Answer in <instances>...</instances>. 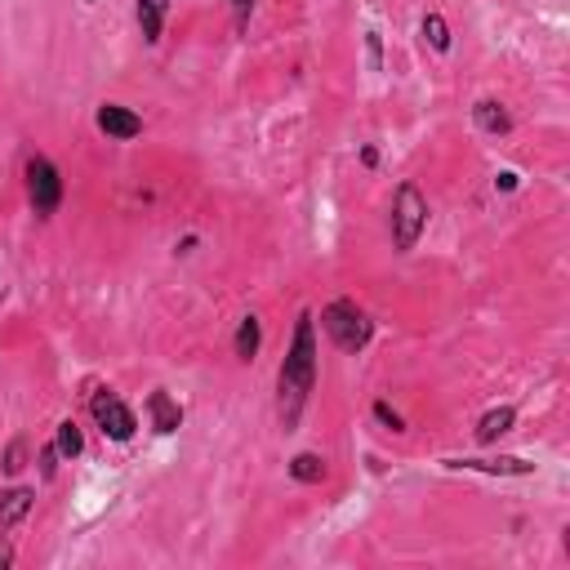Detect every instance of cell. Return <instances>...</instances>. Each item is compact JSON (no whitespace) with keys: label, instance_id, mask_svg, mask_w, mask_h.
Returning <instances> with one entry per match:
<instances>
[{"label":"cell","instance_id":"15","mask_svg":"<svg viewBox=\"0 0 570 570\" xmlns=\"http://www.w3.org/2000/svg\"><path fill=\"white\" fill-rule=\"evenodd\" d=\"M419 36H423V45H428L432 53H450V49H454V31H450V22H445L441 9H428V13H423Z\"/></svg>","mask_w":570,"mask_h":570},{"label":"cell","instance_id":"1","mask_svg":"<svg viewBox=\"0 0 570 570\" xmlns=\"http://www.w3.org/2000/svg\"><path fill=\"white\" fill-rule=\"evenodd\" d=\"M316 374H321V338H316V312H298L285 356L276 365V423L281 432H298L303 410L316 392Z\"/></svg>","mask_w":570,"mask_h":570},{"label":"cell","instance_id":"10","mask_svg":"<svg viewBox=\"0 0 570 570\" xmlns=\"http://www.w3.org/2000/svg\"><path fill=\"white\" fill-rule=\"evenodd\" d=\"M512 428H517V405H490V410L476 419V428H472V441L490 450V445H499V441H503Z\"/></svg>","mask_w":570,"mask_h":570},{"label":"cell","instance_id":"19","mask_svg":"<svg viewBox=\"0 0 570 570\" xmlns=\"http://www.w3.org/2000/svg\"><path fill=\"white\" fill-rule=\"evenodd\" d=\"M223 4H227V13H232V31H236V36H249V22H254L258 0H223Z\"/></svg>","mask_w":570,"mask_h":570},{"label":"cell","instance_id":"9","mask_svg":"<svg viewBox=\"0 0 570 570\" xmlns=\"http://www.w3.org/2000/svg\"><path fill=\"white\" fill-rule=\"evenodd\" d=\"M36 508V485H22V481H9L0 485V530H18Z\"/></svg>","mask_w":570,"mask_h":570},{"label":"cell","instance_id":"6","mask_svg":"<svg viewBox=\"0 0 570 570\" xmlns=\"http://www.w3.org/2000/svg\"><path fill=\"white\" fill-rule=\"evenodd\" d=\"M445 472H476V476H534V459L525 454H445Z\"/></svg>","mask_w":570,"mask_h":570},{"label":"cell","instance_id":"25","mask_svg":"<svg viewBox=\"0 0 570 570\" xmlns=\"http://www.w3.org/2000/svg\"><path fill=\"white\" fill-rule=\"evenodd\" d=\"M361 165H365V169H374V165H379V147H374V142H365V147H361Z\"/></svg>","mask_w":570,"mask_h":570},{"label":"cell","instance_id":"18","mask_svg":"<svg viewBox=\"0 0 570 570\" xmlns=\"http://www.w3.org/2000/svg\"><path fill=\"white\" fill-rule=\"evenodd\" d=\"M27 450H31V441L18 432V436H9L4 441V450H0V472L4 476H18L22 468H27Z\"/></svg>","mask_w":570,"mask_h":570},{"label":"cell","instance_id":"24","mask_svg":"<svg viewBox=\"0 0 570 570\" xmlns=\"http://www.w3.org/2000/svg\"><path fill=\"white\" fill-rule=\"evenodd\" d=\"M196 245H200V236H196V232H187L183 240H174V254H191Z\"/></svg>","mask_w":570,"mask_h":570},{"label":"cell","instance_id":"3","mask_svg":"<svg viewBox=\"0 0 570 570\" xmlns=\"http://www.w3.org/2000/svg\"><path fill=\"white\" fill-rule=\"evenodd\" d=\"M316 325H321V334H325L343 356H361V352L374 343V316H370L356 298H347V294L330 298V303L321 307Z\"/></svg>","mask_w":570,"mask_h":570},{"label":"cell","instance_id":"21","mask_svg":"<svg viewBox=\"0 0 570 570\" xmlns=\"http://www.w3.org/2000/svg\"><path fill=\"white\" fill-rule=\"evenodd\" d=\"M361 45H365V67H370V71H383V36L370 27V31L361 36Z\"/></svg>","mask_w":570,"mask_h":570},{"label":"cell","instance_id":"11","mask_svg":"<svg viewBox=\"0 0 570 570\" xmlns=\"http://www.w3.org/2000/svg\"><path fill=\"white\" fill-rule=\"evenodd\" d=\"M472 125H476L485 138H508L517 120H512V111H508L499 98H476V102H472Z\"/></svg>","mask_w":570,"mask_h":570},{"label":"cell","instance_id":"14","mask_svg":"<svg viewBox=\"0 0 570 570\" xmlns=\"http://www.w3.org/2000/svg\"><path fill=\"white\" fill-rule=\"evenodd\" d=\"M285 476H289L294 485H321V481L330 476V463H325V454H316V450H298V454L285 459Z\"/></svg>","mask_w":570,"mask_h":570},{"label":"cell","instance_id":"23","mask_svg":"<svg viewBox=\"0 0 570 570\" xmlns=\"http://www.w3.org/2000/svg\"><path fill=\"white\" fill-rule=\"evenodd\" d=\"M13 561H18V552L9 543V530H0V570H13Z\"/></svg>","mask_w":570,"mask_h":570},{"label":"cell","instance_id":"4","mask_svg":"<svg viewBox=\"0 0 570 570\" xmlns=\"http://www.w3.org/2000/svg\"><path fill=\"white\" fill-rule=\"evenodd\" d=\"M22 191H27V209L45 223L62 209V196H67V183H62V169L53 156L45 151H31L27 165H22Z\"/></svg>","mask_w":570,"mask_h":570},{"label":"cell","instance_id":"12","mask_svg":"<svg viewBox=\"0 0 570 570\" xmlns=\"http://www.w3.org/2000/svg\"><path fill=\"white\" fill-rule=\"evenodd\" d=\"M169 4L174 0H134V22H138L142 45H160L165 22H169Z\"/></svg>","mask_w":570,"mask_h":570},{"label":"cell","instance_id":"5","mask_svg":"<svg viewBox=\"0 0 570 570\" xmlns=\"http://www.w3.org/2000/svg\"><path fill=\"white\" fill-rule=\"evenodd\" d=\"M89 419H94V428H98L107 441H116V445H125V441L138 436V414H134V405H129L120 392H111V387H94V392H89Z\"/></svg>","mask_w":570,"mask_h":570},{"label":"cell","instance_id":"7","mask_svg":"<svg viewBox=\"0 0 570 570\" xmlns=\"http://www.w3.org/2000/svg\"><path fill=\"white\" fill-rule=\"evenodd\" d=\"M94 125H98V134L107 142H134L142 134V116L134 107H125V102H111V98H102L94 107Z\"/></svg>","mask_w":570,"mask_h":570},{"label":"cell","instance_id":"26","mask_svg":"<svg viewBox=\"0 0 570 570\" xmlns=\"http://www.w3.org/2000/svg\"><path fill=\"white\" fill-rule=\"evenodd\" d=\"M80 4H85V9H94V4H98V0H80Z\"/></svg>","mask_w":570,"mask_h":570},{"label":"cell","instance_id":"20","mask_svg":"<svg viewBox=\"0 0 570 570\" xmlns=\"http://www.w3.org/2000/svg\"><path fill=\"white\" fill-rule=\"evenodd\" d=\"M36 468H40V481H53V476H58V468H62V459H58V450H53V441H45V445L36 450Z\"/></svg>","mask_w":570,"mask_h":570},{"label":"cell","instance_id":"8","mask_svg":"<svg viewBox=\"0 0 570 570\" xmlns=\"http://www.w3.org/2000/svg\"><path fill=\"white\" fill-rule=\"evenodd\" d=\"M142 414H147V428H151L156 436H174V432L183 428V405H178V396H169L165 387H151V392L142 396Z\"/></svg>","mask_w":570,"mask_h":570},{"label":"cell","instance_id":"13","mask_svg":"<svg viewBox=\"0 0 570 570\" xmlns=\"http://www.w3.org/2000/svg\"><path fill=\"white\" fill-rule=\"evenodd\" d=\"M232 352H236V361H240V365H254V361H258V352H263V321H258L254 312H245V316L236 321Z\"/></svg>","mask_w":570,"mask_h":570},{"label":"cell","instance_id":"17","mask_svg":"<svg viewBox=\"0 0 570 570\" xmlns=\"http://www.w3.org/2000/svg\"><path fill=\"white\" fill-rule=\"evenodd\" d=\"M370 419H374L383 432H392V436H405V432H410L405 414H401V410H396L387 396H374V401H370Z\"/></svg>","mask_w":570,"mask_h":570},{"label":"cell","instance_id":"22","mask_svg":"<svg viewBox=\"0 0 570 570\" xmlns=\"http://www.w3.org/2000/svg\"><path fill=\"white\" fill-rule=\"evenodd\" d=\"M490 187H494V191H517V187H521V174H517V169H494Z\"/></svg>","mask_w":570,"mask_h":570},{"label":"cell","instance_id":"2","mask_svg":"<svg viewBox=\"0 0 570 570\" xmlns=\"http://www.w3.org/2000/svg\"><path fill=\"white\" fill-rule=\"evenodd\" d=\"M428 218H432V205L423 196V187L414 178H401L392 187V200H387V236H392V249L396 254H414L423 232H428Z\"/></svg>","mask_w":570,"mask_h":570},{"label":"cell","instance_id":"16","mask_svg":"<svg viewBox=\"0 0 570 570\" xmlns=\"http://www.w3.org/2000/svg\"><path fill=\"white\" fill-rule=\"evenodd\" d=\"M53 450H58L62 463H76L85 454V428L76 419H58L53 423Z\"/></svg>","mask_w":570,"mask_h":570}]
</instances>
